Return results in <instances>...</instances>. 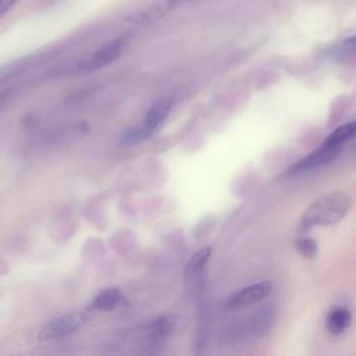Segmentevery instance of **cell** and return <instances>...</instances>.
Here are the masks:
<instances>
[{"mask_svg": "<svg viewBox=\"0 0 356 356\" xmlns=\"http://www.w3.org/2000/svg\"><path fill=\"white\" fill-rule=\"evenodd\" d=\"M350 207V199L342 192H334L316 199L305 210L300 225L303 228L332 225L339 222Z\"/></svg>", "mask_w": 356, "mask_h": 356, "instance_id": "cell-1", "label": "cell"}, {"mask_svg": "<svg viewBox=\"0 0 356 356\" xmlns=\"http://www.w3.org/2000/svg\"><path fill=\"white\" fill-rule=\"evenodd\" d=\"M125 46L124 38H117L106 44H103L100 49H97L95 53H92L86 60L81 61L75 67V72H92L97 71L100 68H104L106 65L111 64L114 60H117Z\"/></svg>", "mask_w": 356, "mask_h": 356, "instance_id": "cell-2", "label": "cell"}, {"mask_svg": "<svg viewBox=\"0 0 356 356\" xmlns=\"http://www.w3.org/2000/svg\"><path fill=\"white\" fill-rule=\"evenodd\" d=\"M85 321V316L81 312H71L50 320L39 331V341H53L63 338L75 330H78Z\"/></svg>", "mask_w": 356, "mask_h": 356, "instance_id": "cell-3", "label": "cell"}, {"mask_svg": "<svg viewBox=\"0 0 356 356\" xmlns=\"http://www.w3.org/2000/svg\"><path fill=\"white\" fill-rule=\"evenodd\" d=\"M188 0H159L156 3H153L152 6H149L147 8L131 15L128 18L129 24H132L134 26L138 28H143V26H149L157 21H160L161 18H164L165 15H168L170 13H172L175 8H178L181 4L186 3Z\"/></svg>", "mask_w": 356, "mask_h": 356, "instance_id": "cell-4", "label": "cell"}, {"mask_svg": "<svg viewBox=\"0 0 356 356\" xmlns=\"http://www.w3.org/2000/svg\"><path fill=\"white\" fill-rule=\"evenodd\" d=\"M341 152H342V149L330 146V145L323 142L318 149H316L314 152L307 154L305 159H302L298 164H295L291 168V172H305V171L330 164L331 161H334L339 156Z\"/></svg>", "mask_w": 356, "mask_h": 356, "instance_id": "cell-5", "label": "cell"}, {"mask_svg": "<svg viewBox=\"0 0 356 356\" xmlns=\"http://www.w3.org/2000/svg\"><path fill=\"white\" fill-rule=\"evenodd\" d=\"M271 284L267 281H261L257 284H252L236 293H234L227 305L231 309H241V307H248L250 305H254L256 302L264 299L270 292H271Z\"/></svg>", "mask_w": 356, "mask_h": 356, "instance_id": "cell-6", "label": "cell"}, {"mask_svg": "<svg viewBox=\"0 0 356 356\" xmlns=\"http://www.w3.org/2000/svg\"><path fill=\"white\" fill-rule=\"evenodd\" d=\"M171 107H172L171 99H160L150 106V108L147 110L145 120L142 122V125L145 127V129L147 131L149 135H152L153 131L163 124V121L167 118Z\"/></svg>", "mask_w": 356, "mask_h": 356, "instance_id": "cell-7", "label": "cell"}, {"mask_svg": "<svg viewBox=\"0 0 356 356\" xmlns=\"http://www.w3.org/2000/svg\"><path fill=\"white\" fill-rule=\"evenodd\" d=\"M350 321H352V314L349 309L343 306H335L327 314L325 327L330 334L339 335L350 325Z\"/></svg>", "mask_w": 356, "mask_h": 356, "instance_id": "cell-8", "label": "cell"}, {"mask_svg": "<svg viewBox=\"0 0 356 356\" xmlns=\"http://www.w3.org/2000/svg\"><path fill=\"white\" fill-rule=\"evenodd\" d=\"M175 327V318L172 316H161L152 321L147 327V338L152 343H157L165 339Z\"/></svg>", "mask_w": 356, "mask_h": 356, "instance_id": "cell-9", "label": "cell"}, {"mask_svg": "<svg viewBox=\"0 0 356 356\" xmlns=\"http://www.w3.org/2000/svg\"><path fill=\"white\" fill-rule=\"evenodd\" d=\"M210 254H211V249L209 246H204L193 253V256L191 257L185 268V278L188 281H193L199 278L200 273L204 270V266L210 259Z\"/></svg>", "mask_w": 356, "mask_h": 356, "instance_id": "cell-10", "label": "cell"}, {"mask_svg": "<svg viewBox=\"0 0 356 356\" xmlns=\"http://www.w3.org/2000/svg\"><path fill=\"white\" fill-rule=\"evenodd\" d=\"M356 138V120L338 127L332 134H330L327 136V139L324 140V143L334 146V147H339L343 149V146L350 140Z\"/></svg>", "mask_w": 356, "mask_h": 356, "instance_id": "cell-11", "label": "cell"}, {"mask_svg": "<svg viewBox=\"0 0 356 356\" xmlns=\"http://www.w3.org/2000/svg\"><path fill=\"white\" fill-rule=\"evenodd\" d=\"M121 292L117 288H107L102 291L93 300H92V309L99 312L113 310L121 303Z\"/></svg>", "mask_w": 356, "mask_h": 356, "instance_id": "cell-12", "label": "cell"}, {"mask_svg": "<svg viewBox=\"0 0 356 356\" xmlns=\"http://www.w3.org/2000/svg\"><path fill=\"white\" fill-rule=\"evenodd\" d=\"M334 58L342 64L356 63V36L345 39L335 50Z\"/></svg>", "mask_w": 356, "mask_h": 356, "instance_id": "cell-13", "label": "cell"}, {"mask_svg": "<svg viewBox=\"0 0 356 356\" xmlns=\"http://www.w3.org/2000/svg\"><path fill=\"white\" fill-rule=\"evenodd\" d=\"M150 135L147 134V131L145 129V127L140 124V125H136V127H131L128 129H125L120 138V142L122 145H136L138 142L149 138Z\"/></svg>", "mask_w": 356, "mask_h": 356, "instance_id": "cell-14", "label": "cell"}, {"mask_svg": "<svg viewBox=\"0 0 356 356\" xmlns=\"http://www.w3.org/2000/svg\"><path fill=\"white\" fill-rule=\"evenodd\" d=\"M296 249L298 252L303 256V257H307V259H312L316 256L317 253V243L313 238H309V236H303V238H299L296 241Z\"/></svg>", "mask_w": 356, "mask_h": 356, "instance_id": "cell-15", "label": "cell"}, {"mask_svg": "<svg viewBox=\"0 0 356 356\" xmlns=\"http://www.w3.org/2000/svg\"><path fill=\"white\" fill-rule=\"evenodd\" d=\"M19 0H0V15H6Z\"/></svg>", "mask_w": 356, "mask_h": 356, "instance_id": "cell-16", "label": "cell"}, {"mask_svg": "<svg viewBox=\"0 0 356 356\" xmlns=\"http://www.w3.org/2000/svg\"><path fill=\"white\" fill-rule=\"evenodd\" d=\"M353 152H355V156H356V142H355V147H353Z\"/></svg>", "mask_w": 356, "mask_h": 356, "instance_id": "cell-17", "label": "cell"}]
</instances>
